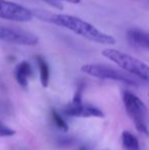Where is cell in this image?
Listing matches in <instances>:
<instances>
[{"mask_svg":"<svg viewBox=\"0 0 149 150\" xmlns=\"http://www.w3.org/2000/svg\"><path fill=\"white\" fill-rule=\"evenodd\" d=\"M36 60L40 71V82H41L42 86L46 88L48 87V84H49V67L42 56H36Z\"/></svg>","mask_w":149,"mask_h":150,"instance_id":"8fae6325","label":"cell"},{"mask_svg":"<svg viewBox=\"0 0 149 150\" xmlns=\"http://www.w3.org/2000/svg\"><path fill=\"white\" fill-rule=\"evenodd\" d=\"M51 115H52V120H53L54 124H55V126L57 127V128H59L60 130L64 131V132H66V131L68 130V125H66V120L62 119V117L57 111L52 110Z\"/></svg>","mask_w":149,"mask_h":150,"instance_id":"7c38bea8","label":"cell"},{"mask_svg":"<svg viewBox=\"0 0 149 150\" xmlns=\"http://www.w3.org/2000/svg\"><path fill=\"white\" fill-rule=\"evenodd\" d=\"M34 18L32 10L23 6L22 4L14 3L7 0H0V18L11 22L26 23Z\"/></svg>","mask_w":149,"mask_h":150,"instance_id":"8992f818","label":"cell"},{"mask_svg":"<svg viewBox=\"0 0 149 150\" xmlns=\"http://www.w3.org/2000/svg\"><path fill=\"white\" fill-rule=\"evenodd\" d=\"M80 150H87V149H86V147H82V148L80 149Z\"/></svg>","mask_w":149,"mask_h":150,"instance_id":"9a60e30c","label":"cell"},{"mask_svg":"<svg viewBox=\"0 0 149 150\" xmlns=\"http://www.w3.org/2000/svg\"><path fill=\"white\" fill-rule=\"evenodd\" d=\"M0 41L16 44V45L34 46L38 44L39 38L35 34L23 29L0 25Z\"/></svg>","mask_w":149,"mask_h":150,"instance_id":"5b68a950","label":"cell"},{"mask_svg":"<svg viewBox=\"0 0 149 150\" xmlns=\"http://www.w3.org/2000/svg\"><path fill=\"white\" fill-rule=\"evenodd\" d=\"M148 96H149V94H148Z\"/></svg>","mask_w":149,"mask_h":150,"instance_id":"2e32d148","label":"cell"},{"mask_svg":"<svg viewBox=\"0 0 149 150\" xmlns=\"http://www.w3.org/2000/svg\"><path fill=\"white\" fill-rule=\"evenodd\" d=\"M127 39L135 47L149 49V33L139 29H130L127 31Z\"/></svg>","mask_w":149,"mask_h":150,"instance_id":"ba28073f","label":"cell"},{"mask_svg":"<svg viewBox=\"0 0 149 150\" xmlns=\"http://www.w3.org/2000/svg\"><path fill=\"white\" fill-rule=\"evenodd\" d=\"M49 1H64V2H68V3L78 4L81 2V0H49Z\"/></svg>","mask_w":149,"mask_h":150,"instance_id":"5bb4252c","label":"cell"},{"mask_svg":"<svg viewBox=\"0 0 149 150\" xmlns=\"http://www.w3.org/2000/svg\"><path fill=\"white\" fill-rule=\"evenodd\" d=\"M102 55L112 60V62L117 63L124 71L137 76L144 81L149 82V65L142 60L112 48H106L102 50Z\"/></svg>","mask_w":149,"mask_h":150,"instance_id":"7a4b0ae2","label":"cell"},{"mask_svg":"<svg viewBox=\"0 0 149 150\" xmlns=\"http://www.w3.org/2000/svg\"><path fill=\"white\" fill-rule=\"evenodd\" d=\"M121 143L126 150H140L137 137L129 131H124L121 134Z\"/></svg>","mask_w":149,"mask_h":150,"instance_id":"30bf717a","label":"cell"},{"mask_svg":"<svg viewBox=\"0 0 149 150\" xmlns=\"http://www.w3.org/2000/svg\"><path fill=\"white\" fill-rule=\"evenodd\" d=\"M33 13H34V16H37L41 21L68 29L73 33L87 40L95 42V43L103 44V45L115 44V39L112 36L103 33L90 23L77 18V16H70V14L52 13V12L44 11V10H35L33 11Z\"/></svg>","mask_w":149,"mask_h":150,"instance_id":"6da1fadb","label":"cell"},{"mask_svg":"<svg viewBox=\"0 0 149 150\" xmlns=\"http://www.w3.org/2000/svg\"><path fill=\"white\" fill-rule=\"evenodd\" d=\"M123 101L126 111L134 122L137 131L148 137L149 130L147 124H146L147 107H146L145 103L137 95L133 94L129 91H125L123 93Z\"/></svg>","mask_w":149,"mask_h":150,"instance_id":"3957f363","label":"cell"},{"mask_svg":"<svg viewBox=\"0 0 149 150\" xmlns=\"http://www.w3.org/2000/svg\"><path fill=\"white\" fill-rule=\"evenodd\" d=\"M31 76H32V65L29 61H22L16 65L14 69V77L20 86L26 88Z\"/></svg>","mask_w":149,"mask_h":150,"instance_id":"9c48e42d","label":"cell"},{"mask_svg":"<svg viewBox=\"0 0 149 150\" xmlns=\"http://www.w3.org/2000/svg\"><path fill=\"white\" fill-rule=\"evenodd\" d=\"M81 71L84 74H87L91 77L98 78V79L113 80V81L123 82V83L132 86L137 85L135 80L132 79L130 76L126 75L125 73L117 71L113 67H107V65L98 64V63H88V64H84L81 67Z\"/></svg>","mask_w":149,"mask_h":150,"instance_id":"277c9868","label":"cell"},{"mask_svg":"<svg viewBox=\"0 0 149 150\" xmlns=\"http://www.w3.org/2000/svg\"><path fill=\"white\" fill-rule=\"evenodd\" d=\"M16 135V131L0 120V137H11Z\"/></svg>","mask_w":149,"mask_h":150,"instance_id":"4fadbf2b","label":"cell"},{"mask_svg":"<svg viewBox=\"0 0 149 150\" xmlns=\"http://www.w3.org/2000/svg\"><path fill=\"white\" fill-rule=\"evenodd\" d=\"M64 113L68 117H103L104 115L99 108L92 105H87L81 103V104H74L68 103L64 109Z\"/></svg>","mask_w":149,"mask_h":150,"instance_id":"52a82bcc","label":"cell"}]
</instances>
